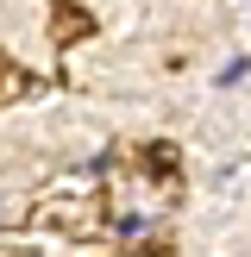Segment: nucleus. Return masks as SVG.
I'll return each mask as SVG.
<instances>
[{
    "instance_id": "1",
    "label": "nucleus",
    "mask_w": 251,
    "mask_h": 257,
    "mask_svg": "<svg viewBox=\"0 0 251 257\" xmlns=\"http://www.w3.org/2000/svg\"><path fill=\"white\" fill-rule=\"evenodd\" d=\"M245 75H251V57H232V63H226L220 75H213V82H220V88H238Z\"/></svg>"
},
{
    "instance_id": "2",
    "label": "nucleus",
    "mask_w": 251,
    "mask_h": 257,
    "mask_svg": "<svg viewBox=\"0 0 251 257\" xmlns=\"http://www.w3.org/2000/svg\"><path fill=\"white\" fill-rule=\"evenodd\" d=\"M119 232H126V238H145V232H151V220H145V213H126Z\"/></svg>"
}]
</instances>
